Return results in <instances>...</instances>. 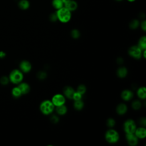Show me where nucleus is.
<instances>
[{
  "label": "nucleus",
  "instance_id": "obj_1",
  "mask_svg": "<svg viewBox=\"0 0 146 146\" xmlns=\"http://www.w3.org/2000/svg\"><path fill=\"white\" fill-rule=\"evenodd\" d=\"M58 20L62 23H67L71 18V11L68 10L65 7H63L56 11Z\"/></svg>",
  "mask_w": 146,
  "mask_h": 146
},
{
  "label": "nucleus",
  "instance_id": "obj_2",
  "mask_svg": "<svg viewBox=\"0 0 146 146\" xmlns=\"http://www.w3.org/2000/svg\"><path fill=\"white\" fill-rule=\"evenodd\" d=\"M55 106L50 100H45L41 102L39 109L41 112L46 115L51 113L54 110Z\"/></svg>",
  "mask_w": 146,
  "mask_h": 146
},
{
  "label": "nucleus",
  "instance_id": "obj_3",
  "mask_svg": "<svg viewBox=\"0 0 146 146\" xmlns=\"http://www.w3.org/2000/svg\"><path fill=\"white\" fill-rule=\"evenodd\" d=\"M105 139L108 143L114 144L118 141L119 139V134L115 129L111 128L106 131L105 133Z\"/></svg>",
  "mask_w": 146,
  "mask_h": 146
},
{
  "label": "nucleus",
  "instance_id": "obj_4",
  "mask_svg": "<svg viewBox=\"0 0 146 146\" xmlns=\"http://www.w3.org/2000/svg\"><path fill=\"white\" fill-rule=\"evenodd\" d=\"M9 78L10 82L11 83L14 84H19L22 81L23 79V75L21 70L14 69L10 73Z\"/></svg>",
  "mask_w": 146,
  "mask_h": 146
},
{
  "label": "nucleus",
  "instance_id": "obj_5",
  "mask_svg": "<svg viewBox=\"0 0 146 146\" xmlns=\"http://www.w3.org/2000/svg\"><path fill=\"white\" fill-rule=\"evenodd\" d=\"M123 128L125 133H134L136 129V125L134 120L132 119H128L124 122Z\"/></svg>",
  "mask_w": 146,
  "mask_h": 146
},
{
  "label": "nucleus",
  "instance_id": "obj_6",
  "mask_svg": "<svg viewBox=\"0 0 146 146\" xmlns=\"http://www.w3.org/2000/svg\"><path fill=\"white\" fill-rule=\"evenodd\" d=\"M128 54L132 58L139 59L142 56V50L137 46H132L128 50Z\"/></svg>",
  "mask_w": 146,
  "mask_h": 146
},
{
  "label": "nucleus",
  "instance_id": "obj_7",
  "mask_svg": "<svg viewBox=\"0 0 146 146\" xmlns=\"http://www.w3.org/2000/svg\"><path fill=\"white\" fill-rule=\"evenodd\" d=\"M51 102L55 107L64 104L66 102L65 96L62 94H56L52 96Z\"/></svg>",
  "mask_w": 146,
  "mask_h": 146
},
{
  "label": "nucleus",
  "instance_id": "obj_8",
  "mask_svg": "<svg viewBox=\"0 0 146 146\" xmlns=\"http://www.w3.org/2000/svg\"><path fill=\"white\" fill-rule=\"evenodd\" d=\"M125 138L128 144L131 146H135L138 143L139 139L137 137L134 133H126Z\"/></svg>",
  "mask_w": 146,
  "mask_h": 146
},
{
  "label": "nucleus",
  "instance_id": "obj_9",
  "mask_svg": "<svg viewBox=\"0 0 146 146\" xmlns=\"http://www.w3.org/2000/svg\"><path fill=\"white\" fill-rule=\"evenodd\" d=\"M19 68L22 72L27 73L31 71L32 66L30 62L27 60H22L19 64Z\"/></svg>",
  "mask_w": 146,
  "mask_h": 146
},
{
  "label": "nucleus",
  "instance_id": "obj_10",
  "mask_svg": "<svg viewBox=\"0 0 146 146\" xmlns=\"http://www.w3.org/2000/svg\"><path fill=\"white\" fill-rule=\"evenodd\" d=\"M64 7L70 11H74L78 8V3L74 0H70L64 4Z\"/></svg>",
  "mask_w": 146,
  "mask_h": 146
},
{
  "label": "nucleus",
  "instance_id": "obj_11",
  "mask_svg": "<svg viewBox=\"0 0 146 146\" xmlns=\"http://www.w3.org/2000/svg\"><path fill=\"white\" fill-rule=\"evenodd\" d=\"M134 133L138 139H143L146 136V129L144 127H141L137 128H136Z\"/></svg>",
  "mask_w": 146,
  "mask_h": 146
},
{
  "label": "nucleus",
  "instance_id": "obj_12",
  "mask_svg": "<svg viewBox=\"0 0 146 146\" xmlns=\"http://www.w3.org/2000/svg\"><path fill=\"white\" fill-rule=\"evenodd\" d=\"M75 90L70 86H66L63 89L64 95L70 99H72Z\"/></svg>",
  "mask_w": 146,
  "mask_h": 146
},
{
  "label": "nucleus",
  "instance_id": "obj_13",
  "mask_svg": "<svg viewBox=\"0 0 146 146\" xmlns=\"http://www.w3.org/2000/svg\"><path fill=\"white\" fill-rule=\"evenodd\" d=\"M133 92L129 90H124L121 92V97L125 101H129L133 98Z\"/></svg>",
  "mask_w": 146,
  "mask_h": 146
},
{
  "label": "nucleus",
  "instance_id": "obj_14",
  "mask_svg": "<svg viewBox=\"0 0 146 146\" xmlns=\"http://www.w3.org/2000/svg\"><path fill=\"white\" fill-rule=\"evenodd\" d=\"M19 88L20 89L22 94H26L29 92L30 90V87L29 84L26 82H21L19 83V85L18 86Z\"/></svg>",
  "mask_w": 146,
  "mask_h": 146
},
{
  "label": "nucleus",
  "instance_id": "obj_15",
  "mask_svg": "<svg viewBox=\"0 0 146 146\" xmlns=\"http://www.w3.org/2000/svg\"><path fill=\"white\" fill-rule=\"evenodd\" d=\"M116 112L118 115H123L127 111V106L124 103H120L117 105L116 107Z\"/></svg>",
  "mask_w": 146,
  "mask_h": 146
},
{
  "label": "nucleus",
  "instance_id": "obj_16",
  "mask_svg": "<svg viewBox=\"0 0 146 146\" xmlns=\"http://www.w3.org/2000/svg\"><path fill=\"white\" fill-rule=\"evenodd\" d=\"M116 74L117 76L120 78H124L127 76L128 74V70L125 67H120L117 69Z\"/></svg>",
  "mask_w": 146,
  "mask_h": 146
},
{
  "label": "nucleus",
  "instance_id": "obj_17",
  "mask_svg": "<svg viewBox=\"0 0 146 146\" xmlns=\"http://www.w3.org/2000/svg\"><path fill=\"white\" fill-rule=\"evenodd\" d=\"M56 112L59 115H64L67 112V108L64 104L56 107Z\"/></svg>",
  "mask_w": 146,
  "mask_h": 146
},
{
  "label": "nucleus",
  "instance_id": "obj_18",
  "mask_svg": "<svg viewBox=\"0 0 146 146\" xmlns=\"http://www.w3.org/2000/svg\"><path fill=\"white\" fill-rule=\"evenodd\" d=\"M137 96L141 99H145L146 98V89L145 87H141L137 89Z\"/></svg>",
  "mask_w": 146,
  "mask_h": 146
},
{
  "label": "nucleus",
  "instance_id": "obj_19",
  "mask_svg": "<svg viewBox=\"0 0 146 146\" xmlns=\"http://www.w3.org/2000/svg\"><path fill=\"white\" fill-rule=\"evenodd\" d=\"M141 50H144L146 48V38L145 36H141L138 42L137 45Z\"/></svg>",
  "mask_w": 146,
  "mask_h": 146
},
{
  "label": "nucleus",
  "instance_id": "obj_20",
  "mask_svg": "<svg viewBox=\"0 0 146 146\" xmlns=\"http://www.w3.org/2000/svg\"><path fill=\"white\" fill-rule=\"evenodd\" d=\"M18 6L22 10H27L30 7V2L28 0H21L18 3Z\"/></svg>",
  "mask_w": 146,
  "mask_h": 146
},
{
  "label": "nucleus",
  "instance_id": "obj_21",
  "mask_svg": "<svg viewBox=\"0 0 146 146\" xmlns=\"http://www.w3.org/2000/svg\"><path fill=\"white\" fill-rule=\"evenodd\" d=\"M52 6L57 10L63 7L64 6V3L62 0H52Z\"/></svg>",
  "mask_w": 146,
  "mask_h": 146
},
{
  "label": "nucleus",
  "instance_id": "obj_22",
  "mask_svg": "<svg viewBox=\"0 0 146 146\" xmlns=\"http://www.w3.org/2000/svg\"><path fill=\"white\" fill-rule=\"evenodd\" d=\"M74 107L76 110H78V111L81 110L83 109V108L84 107V103L82 99L78 100H74Z\"/></svg>",
  "mask_w": 146,
  "mask_h": 146
},
{
  "label": "nucleus",
  "instance_id": "obj_23",
  "mask_svg": "<svg viewBox=\"0 0 146 146\" xmlns=\"http://www.w3.org/2000/svg\"><path fill=\"white\" fill-rule=\"evenodd\" d=\"M11 94H12V95L14 98H19L22 95V92L18 87H14L11 90Z\"/></svg>",
  "mask_w": 146,
  "mask_h": 146
},
{
  "label": "nucleus",
  "instance_id": "obj_24",
  "mask_svg": "<svg viewBox=\"0 0 146 146\" xmlns=\"http://www.w3.org/2000/svg\"><path fill=\"white\" fill-rule=\"evenodd\" d=\"M142 104L139 100H135L132 103V107L135 110H139L141 107Z\"/></svg>",
  "mask_w": 146,
  "mask_h": 146
},
{
  "label": "nucleus",
  "instance_id": "obj_25",
  "mask_svg": "<svg viewBox=\"0 0 146 146\" xmlns=\"http://www.w3.org/2000/svg\"><path fill=\"white\" fill-rule=\"evenodd\" d=\"M139 25L140 23L137 19H133L129 23V26L131 29H136L139 26Z\"/></svg>",
  "mask_w": 146,
  "mask_h": 146
},
{
  "label": "nucleus",
  "instance_id": "obj_26",
  "mask_svg": "<svg viewBox=\"0 0 146 146\" xmlns=\"http://www.w3.org/2000/svg\"><path fill=\"white\" fill-rule=\"evenodd\" d=\"M80 33L79 31L77 29H73L71 31V36L74 39H78L80 37Z\"/></svg>",
  "mask_w": 146,
  "mask_h": 146
},
{
  "label": "nucleus",
  "instance_id": "obj_27",
  "mask_svg": "<svg viewBox=\"0 0 146 146\" xmlns=\"http://www.w3.org/2000/svg\"><path fill=\"white\" fill-rule=\"evenodd\" d=\"M76 91L80 94L83 95L86 91V87L84 84H80L78 87Z\"/></svg>",
  "mask_w": 146,
  "mask_h": 146
},
{
  "label": "nucleus",
  "instance_id": "obj_28",
  "mask_svg": "<svg viewBox=\"0 0 146 146\" xmlns=\"http://www.w3.org/2000/svg\"><path fill=\"white\" fill-rule=\"evenodd\" d=\"M37 77L38 79H39L40 80H43L46 78L47 74L46 72H44L43 71H40L38 72V73L37 74Z\"/></svg>",
  "mask_w": 146,
  "mask_h": 146
},
{
  "label": "nucleus",
  "instance_id": "obj_29",
  "mask_svg": "<svg viewBox=\"0 0 146 146\" xmlns=\"http://www.w3.org/2000/svg\"><path fill=\"white\" fill-rule=\"evenodd\" d=\"M9 82H10V80H9V77L6 76H2L0 79V83L2 85H6L9 83Z\"/></svg>",
  "mask_w": 146,
  "mask_h": 146
},
{
  "label": "nucleus",
  "instance_id": "obj_30",
  "mask_svg": "<svg viewBox=\"0 0 146 146\" xmlns=\"http://www.w3.org/2000/svg\"><path fill=\"white\" fill-rule=\"evenodd\" d=\"M106 124L108 127H113L115 125V120L113 118H109L106 121Z\"/></svg>",
  "mask_w": 146,
  "mask_h": 146
},
{
  "label": "nucleus",
  "instance_id": "obj_31",
  "mask_svg": "<svg viewBox=\"0 0 146 146\" xmlns=\"http://www.w3.org/2000/svg\"><path fill=\"white\" fill-rule=\"evenodd\" d=\"M82 95L80 94V93H79L77 91H75L74 95H73V98L72 99L74 100H80L82 99Z\"/></svg>",
  "mask_w": 146,
  "mask_h": 146
},
{
  "label": "nucleus",
  "instance_id": "obj_32",
  "mask_svg": "<svg viewBox=\"0 0 146 146\" xmlns=\"http://www.w3.org/2000/svg\"><path fill=\"white\" fill-rule=\"evenodd\" d=\"M50 19L52 22H56L58 20V17H57V15H56V12L55 13H53L50 14Z\"/></svg>",
  "mask_w": 146,
  "mask_h": 146
},
{
  "label": "nucleus",
  "instance_id": "obj_33",
  "mask_svg": "<svg viewBox=\"0 0 146 146\" xmlns=\"http://www.w3.org/2000/svg\"><path fill=\"white\" fill-rule=\"evenodd\" d=\"M50 120H51V121L52 123L55 124V123H57L59 121V117H58L56 115H52V116H51Z\"/></svg>",
  "mask_w": 146,
  "mask_h": 146
},
{
  "label": "nucleus",
  "instance_id": "obj_34",
  "mask_svg": "<svg viewBox=\"0 0 146 146\" xmlns=\"http://www.w3.org/2000/svg\"><path fill=\"white\" fill-rule=\"evenodd\" d=\"M139 123L143 127H145L146 125V119L145 117H141L140 118L139 120Z\"/></svg>",
  "mask_w": 146,
  "mask_h": 146
},
{
  "label": "nucleus",
  "instance_id": "obj_35",
  "mask_svg": "<svg viewBox=\"0 0 146 146\" xmlns=\"http://www.w3.org/2000/svg\"><path fill=\"white\" fill-rule=\"evenodd\" d=\"M141 27L143 31L146 30V21L145 20L143 21L141 23Z\"/></svg>",
  "mask_w": 146,
  "mask_h": 146
},
{
  "label": "nucleus",
  "instance_id": "obj_36",
  "mask_svg": "<svg viewBox=\"0 0 146 146\" xmlns=\"http://www.w3.org/2000/svg\"><path fill=\"white\" fill-rule=\"evenodd\" d=\"M6 54L3 51H0V58H3L6 56Z\"/></svg>",
  "mask_w": 146,
  "mask_h": 146
},
{
  "label": "nucleus",
  "instance_id": "obj_37",
  "mask_svg": "<svg viewBox=\"0 0 146 146\" xmlns=\"http://www.w3.org/2000/svg\"><path fill=\"white\" fill-rule=\"evenodd\" d=\"M117 63H119V64H121L123 62V60L122 58H119L117 59Z\"/></svg>",
  "mask_w": 146,
  "mask_h": 146
},
{
  "label": "nucleus",
  "instance_id": "obj_38",
  "mask_svg": "<svg viewBox=\"0 0 146 146\" xmlns=\"http://www.w3.org/2000/svg\"><path fill=\"white\" fill-rule=\"evenodd\" d=\"M62 1H63V3L64 4L66 2H67V1H70V0H62Z\"/></svg>",
  "mask_w": 146,
  "mask_h": 146
},
{
  "label": "nucleus",
  "instance_id": "obj_39",
  "mask_svg": "<svg viewBox=\"0 0 146 146\" xmlns=\"http://www.w3.org/2000/svg\"><path fill=\"white\" fill-rule=\"evenodd\" d=\"M128 2H134V1H135L136 0H127Z\"/></svg>",
  "mask_w": 146,
  "mask_h": 146
},
{
  "label": "nucleus",
  "instance_id": "obj_40",
  "mask_svg": "<svg viewBox=\"0 0 146 146\" xmlns=\"http://www.w3.org/2000/svg\"><path fill=\"white\" fill-rule=\"evenodd\" d=\"M116 1H123V0H116Z\"/></svg>",
  "mask_w": 146,
  "mask_h": 146
}]
</instances>
